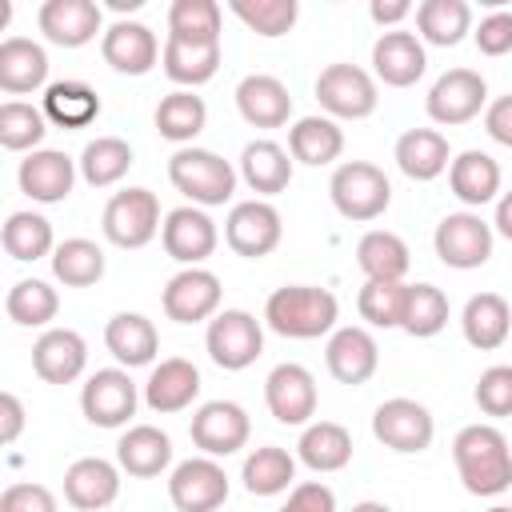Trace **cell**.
<instances>
[{
    "mask_svg": "<svg viewBox=\"0 0 512 512\" xmlns=\"http://www.w3.org/2000/svg\"><path fill=\"white\" fill-rule=\"evenodd\" d=\"M200 396V368L184 356H168L152 368L148 384H144V404L160 416L184 412L192 400Z\"/></svg>",
    "mask_w": 512,
    "mask_h": 512,
    "instance_id": "obj_25",
    "label": "cell"
},
{
    "mask_svg": "<svg viewBox=\"0 0 512 512\" xmlns=\"http://www.w3.org/2000/svg\"><path fill=\"white\" fill-rule=\"evenodd\" d=\"M412 12H416V8H412L408 0H372V4H368L372 24H380V28H388V32H392L400 20H408Z\"/></svg>",
    "mask_w": 512,
    "mask_h": 512,
    "instance_id": "obj_57",
    "label": "cell"
},
{
    "mask_svg": "<svg viewBox=\"0 0 512 512\" xmlns=\"http://www.w3.org/2000/svg\"><path fill=\"white\" fill-rule=\"evenodd\" d=\"M168 180L196 208H220L236 192V168L208 148H176L168 160Z\"/></svg>",
    "mask_w": 512,
    "mask_h": 512,
    "instance_id": "obj_3",
    "label": "cell"
},
{
    "mask_svg": "<svg viewBox=\"0 0 512 512\" xmlns=\"http://www.w3.org/2000/svg\"><path fill=\"white\" fill-rule=\"evenodd\" d=\"M160 244H164V252H168L176 264H184V268H200V264L216 252L220 232H216V220H212L204 208L184 204V208H172V212L164 216Z\"/></svg>",
    "mask_w": 512,
    "mask_h": 512,
    "instance_id": "obj_16",
    "label": "cell"
},
{
    "mask_svg": "<svg viewBox=\"0 0 512 512\" xmlns=\"http://www.w3.org/2000/svg\"><path fill=\"white\" fill-rule=\"evenodd\" d=\"M448 188H452V196L460 204L480 208V204L496 200V192H500V164L488 152L468 148V152L452 156V164H448Z\"/></svg>",
    "mask_w": 512,
    "mask_h": 512,
    "instance_id": "obj_33",
    "label": "cell"
},
{
    "mask_svg": "<svg viewBox=\"0 0 512 512\" xmlns=\"http://www.w3.org/2000/svg\"><path fill=\"white\" fill-rule=\"evenodd\" d=\"M204 348L212 356L216 368L224 372H244L248 364H256V356L264 352V328L252 312L244 308H224L208 320L204 332Z\"/></svg>",
    "mask_w": 512,
    "mask_h": 512,
    "instance_id": "obj_5",
    "label": "cell"
},
{
    "mask_svg": "<svg viewBox=\"0 0 512 512\" xmlns=\"http://www.w3.org/2000/svg\"><path fill=\"white\" fill-rule=\"evenodd\" d=\"M464 340L480 352H496L512 332V308L500 292H476L460 312Z\"/></svg>",
    "mask_w": 512,
    "mask_h": 512,
    "instance_id": "obj_32",
    "label": "cell"
},
{
    "mask_svg": "<svg viewBox=\"0 0 512 512\" xmlns=\"http://www.w3.org/2000/svg\"><path fill=\"white\" fill-rule=\"evenodd\" d=\"M452 460L464 492L500 496L512 488V448L496 424H468L452 440Z\"/></svg>",
    "mask_w": 512,
    "mask_h": 512,
    "instance_id": "obj_1",
    "label": "cell"
},
{
    "mask_svg": "<svg viewBox=\"0 0 512 512\" xmlns=\"http://www.w3.org/2000/svg\"><path fill=\"white\" fill-rule=\"evenodd\" d=\"M168 500L176 512H216L228 500V476L212 456L180 460L168 476Z\"/></svg>",
    "mask_w": 512,
    "mask_h": 512,
    "instance_id": "obj_14",
    "label": "cell"
},
{
    "mask_svg": "<svg viewBox=\"0 0 512 512\" xmlns=\"http://www.w3.org/2000/svg\"><path fill=\"white\" fill-rule=\"evenodd\" d=\"M44 136H48L44 108L24 104V100H4L0 104V144L8 152H36Z\"/></svg>",
    "mask_w": 512,
    "mask_h": 512,
    "instance_id": "obj_47",
    "label": "cell"
},
{
    "mask_svg": "<svg viewBox=\"0 0 512 512\" xmlns=\"http://www.w3.org/2000/svg\"><path fill=\"white\" fill-rule=\"evenodd\" d=\"M120 496V464L104 456H80L64 468V500L80 512H104Z\"/></svg>",
    "mask_w": 512,
    "mask_h": 512,
    "instance_id": "obj_23",
    "label": "cell"
},
{
    "mask_svg": "<svg viewBox=\"0 0 512 512\" xmlns=\"http://www.w3.org/2000/svg\"><path fill=\"white\" fill-rule=\"evenodd\" d=\"M484 132H488L496 144L512 148V92H508V96H496V100L484 108Z\"/></svg>",
    "mask_w": 512,
    "mask_h": 512,
    "instance_id": "obj_55",
    "label": "cell"
},
{
    "mask_svg": "<svg viewBox=\"0 0 512 512\" xmlns=\"http://www.w3.org/2000/svg\"><path fill=\"white\" fill-rule=\"evenodd\" d=\"M328 196H332V208L344 220L368 224V220H380L388 212L392 184H388L384 168H376L368 160H344L328 180Z\"/></svg>",
    "mask_w": 512,
    "mask_h": 512,
    "instance_id": "obj_4",
    "label": "cell"
},
{
    "mask_svg": "<svg viewBox=\"0 0 512 512\" xmlns=\"http://www.w3.org/2000/svg\"><path fill=\"white\" fill-rule=\"evenodd\" d=\"M104 348L116 356L120 368H144L160 352V332L140 312H116L104 324Z\"/></svg>",
    "mask_w": 512,
    "mask_h": 512,
    "instance_id": "obj_27",
    "label": "cell"
},
{
    "mask_svg": "<svg viewBox=\"0 0 512 512\" xmlns=\"http://www.w3.org/2000/svg\"><path fill=\"white\" fill-rule=\"evenodd\" d=\"M48 80V52L28 36H8L0 44V88L8 96H28Z\"/></svg>",
    "mask_w": 512,
    "mask_h": 512,
    "instance_id": "obj_30",
    "label": "cell"
},
{
    "mask_svg": "<svg viewBox=\"0 0 512 512\" xmlns=\"http://www.w3.org/2000/svg\"><path fill=\"white\" fill-rule=\"evenodd\" d=\"M168 36L188 44H220V4L216 0H172Z\"/></svg>",
    "mask_w": 512,
    "mask_h": 512,
    "instance_id": "obj_46",
    "label": "cell"
},
{
    "mask_svg": "<svg viewBox=\"0 0 512 512\" xmlns=\"http://www.w3.org/2000/svg\"><path fill=\"white\" fill-rule=\"evenodd\" d=\"M204 124H208V104L188 88H176L156 104V132L172 144L188 148L204 132Z\"/></svg>",
    "mask_w": 512,
    "mask_h": 512,
    "instance_id": "obj_41",
    "label": "cell"
},
{
    "mask_svg": "<svg viewBox=\"0 0 512 512\" xmlns=\"http://www.w3.org/2000/svg\"><path fill=\"white\" fill-rule=\"evenodd\" d=\"M40 108H44L48 124H56V128H88L100 116V96L84 80H56L44 88Z\"/></svg>",
    "mask_w": 512,
    "mask_h": 512,
    "instance_id": "obj_37",
    "label": "cell"
},
{
    "mask_svg": "<svg viewBox=\"0 0 512 512\" xmlns=\"http://www.w3.org/2000/svg\"><path fill=\"white\" fill-rule=\"evenodd\" d=\"M188 436L200 448V456L220 460V456H232V452H240L248 444L252 420L236 400H208V404H200L192 412Z\"/></svg>",
    "mask_w": 512,
    "mask_h": 512,
    "instance_id": "obj_10",
    "label": "cell"
},
{
    "mask_svg": "<svg viewBox=\"0 0 512 512\" xmlns=\"http://www.w3.org/2000/svg\"><path fill=\"white\" fill-rule=\"evenodd\" d=\"M0 512H56V496L44 484L16 480L0 492Z\"/></svg>",
    "mask_w": 512,
    "mask_h": 512,
    "instance_id": "obj_53",
    "label": "cell"
},
{
    "mask_svg": "<svg viewBox=\"0 0 512 512\" xmlns=\"http://www.w3.org/2000/svg\"><path fill=\"white\" fill-rule=\"evenodd\" d=\"M336 316H340L336 296L328 288H316V284H284L264 304L268 328L276 336H288V340L328 336V332H336Z\"/></svg>",
    "mask_w": 512,
    "mask_h": 512,
    "instance_id": "obj_2",
    "label": "cell"
},
{
    "mask_svg": "<svg viewBox=\"0 0 512 512\" xmlns=\"http://www.w3.org/2000/svg\"><path fill=\"white\" fill-rule=\"evenodd\" d=\"M288 152H292V160L312 164V168L332 164L344 152V132L332 116H300L288 128Z\"/></svg>",
    "mask_w": 512,
    "mask_h": 512,
    "instance_id": "obj_39",
    "label": "cell"
},
{
    "mask_svg": "<svg viewBox=\"0 0 512 512\" xmlns=\"http://www.w3.org/2000/svg\"><path fill=\"white\" fill-rule=\"evenodd\" d=\"M236 108L252 128H284L292 116V96L284 80L268 72H252L236 84Z\"/></svg>",
    "mask_w": 512,
    "mask_h": 512,
    "instance_id": "obj_26",
    "label": "cell"
},
{
    "mask_svg": "<svg viewBox=\"0 0 512 512\" xmlns=\"http://www.w3.org/2000/svg\"><path fill=\"white\" fill-rule=\"evenodd\" d=\"M160 64H164V76L172 84H180V88L192 92V88L208 84L220 72V44H188V40L168 36Z\"/></svg>",
    "mask_w": 512,
    "mask_h": 512,
    "instance_id": "obj_36",
    "label": "cell"
},
{
    "mask_svg": "<svg viewBox=\"0 0 512 512\" xmlns=\"http://www.w3.org/2000/svg\"><path fill=\"white\" fill-rule=\"evenodd\" d=\"M100 228L108 236V244L116 248H144L156 240L160 224V200L148 188H124L104 204Z\"/></svg>",
    "mask_w": 512,
    "mask_h": 512,
    "instance_id": "obj_6",
    "label": "cell"
},
{
    "mask_svg": "<svg viewBox=\"0 0 512 512\" xmlns=\"http://www.w3.org/2000/svg\"><path fill=\"white\" fill-rule=\"evenodd\" d=\"M76 164H80L84 184H92V188H112V184H120V180L128 176V168H132V144L120 140V136H96V140L84 144V152H80Z\"/></svg>",
    "mask_w": 512,
    "mask_h": 512,
    "instance_id": "obj_43",
    "label": "cell"
},
{
    "mask_svg": "<svg viewBox=\"0 0 512 512\" xmlns=\"http://www.w3.org/2000/svg\"><path fill=\"white\" fill-rule=\"evenodd\" d=\"M492 240H496L492 236V224L480 212H448L436 224V232H432V248L440 256V264L460 268V272L488 264Z\"/></svg>",
    "mask_w": 512,
    "mask_h": 512,
    "instance_id": "obj_9",
    "label": "cell"
},
{
    "mask_svg": "<svg viewBox=\"0 0 512 512\" xmlns=\"http://www.w3.org/2000/svg\"><path fill=\"white\" fill-rule=\"evenodd\" d=\"M324 364H328L332 380H340V384H352V388H356V384L372 380L376 368H380L376 336H372L368 328H360V324L336 328V332L328 336V344H324Z\"/></svg>",
    "mask_w": 512,
    "mask_h": 512,
    "instance_id": "obj_22",
    "label": "cell"
},
{
    "mask_svg": "<svg viewBox=\"0 0 512 512\" xmlns=\"http://www.w3.org/2000/svg\"><path fill=\"white\" fill-rule=\"evenodd\" d=\"M220 300H224V288H220V276L208 272V268H180L164 292H160V308L168 320L176 324H200V320H212L220 312Z\"/></svg>",
    "mask_w": 512,
    "mask_h": 512,
    "instance_id": "obj_13",
    "label": "cell"
},
{
    "mask_svg": "<svg viewBox=\"0 0 512 512\" xmlns=\"http://www.w3.org/2000/svg\"><path fill=\"white\" fill-rule=\"evenodd\" d=\"M424 108L436 124L444 128H456V124H468L476 120L484 108H488V84L480 72L472 68H448L424 96Z\"/></svg>",
    "mask_w": 512,
    "mask_h": 512,
    "instance_id": "obj_11",
    "label": "cell"
},
{
    "mask_svg": "<svg viewBox=\"0 0 512 512\" xmlns=\"http://www.w3.org/2000/svg\"><path fill=\"white\" fill-rule=\"evenodd\" d=\"M472 40L484 56H508L512 52V12L508 8H492L476 28Z\"/></svg>",
    "mask_w": 512,
    "mask_h": 512,
    "instance_id": "obj_52",
    "label": "cell"
},
{
    "mask_svg": "<svg viewBox=\"0 0 512 512\" xmlns=\"http://www.w3.org/2000/svg\"><path fill=\"white\" fill-rule=\"evenodd\" d=\"M280 512H336V492L320 480H300Z\"/></svg>",
    "mask_w": 512,
    "mask_h": 512,
    "instance_id": "obj_54",
    "label": "cell"
},
{
    "mask_svg": "<svg viewBox=\"0 0 512 512\" xmlns=\"http://www.w3.org/2000/svg\"><path fill=\"white\" fill-rule=\"evenodd\" d=\"M88 364V344L72 328H48L32 344V372L44 384H72Z\"/></svg>",
    "mask_w": 512,
    "mask_h": 512,
    "instance_id": "obj_24",
    "label": "cell"
},
{
    "mask_svg": "<svg viewBox=\"0 0 512 512\" xmlns=\"http://www.w3.org/2000/svg\"><path fill=\"white\" fill-rule=\"evenodd\" d=\"M228 8H232L236 20H244L264 40H276V36L292 32V24L300 16V4L296 0H232Z\"/></svg>",
    "mask_w": 512,
    "mask_h": 512,
    "instance_id": "obj_49",
    "label": "cell"
},
{
    "mask_svg": "<svg viewBox=\"0 0 512 512\" xmlns=\"http://www.w3.org/2000/svg\"><path fill=\"white\" fill-rule=\"evenodd\" d=\"M240 480L252 496H280V492H292L296 488V460L292 452H284L280 444H264V448H252L244 456V468H240Z\"/></svg>",
    "mask_w": 512,
    "mask_h": 512,
    "instance_id": "obj_38",
    "label": "cell"
},
{
    "mask_svg": "<svg viewBox=\"0 0 512 512\" xmlns=\"http://www.w3.org/2000/svg\"><path fill=\"white\" fill-rule=\"evenodd\" d=\"M356 264L368 280H380V284H404L408 268H412V256H408V244L388 232V228H372L360 236L356 244Z\"/></svg>",
    "mask_w": 512,
    "mask_h": 512,
    "instance_id": "obj_34",
    "label": "cell"
},
{
    "mask_svg": "<svg viewBox=\"0 0 512 512\" xmlns=\"http://www.w3.org/2000/svg\"><path fill=\"white\" fill-rule=\"evenodd\" d=\"M100 56L120 76H144V72L156 68V60L164 56V48H160V40H156V32L148 24H140V20H116L100 36Z\"/></svg>",
    "mask_w": 512,
    "mask_h": 512,
    "instance_id": "obj_18",
    "label": "cell"
},
{
    "mask_svg": "<svg viewBox=\"0 0 512 512\" xmlns=\"http://www.w3.org/2000/svg\"><path fill=\"white\" fill-rule=\"evenodd\" d=\"M280 236H284V220L268 200H240V204H232V212L224 220L228 248L236 256H248V260L276 252Z\"/></svg>",
    "mask_w": 512,
    "mask_h": 512,
    "instance_id": "obj_15",
    "label": "cell"
},
{
    "mask_svg": "<svg viewBox=\"0 0 512 512\" xmlns=\"http://www.w3.org/2000/svg\"><path fill=\"white\" fill-rule=\"evenodd\" d=\"M296 456L312 472H340L352 460V432L344 424H336V420H312L300 432Z\"/></svg>",
    "mask_w": 512,
    "mask_h": 512,
    "instance_id": "obj_35",
    "label": "cell"
},
{
    "mask_svg": "<svg viewBox=\"0 0 512 512\" xmlns=\"http://www.w3.org/2000/svg\"><path fill=\"white\" fill-rule=\"evenodd\" d=\"M496 232L504 236V240H512V192H504L500 200H496Z\"/></svg>",
    "mask_w": 512,
    "mask_h": 512,
    "instance_id": "obj_58",
    "label": "cell"
},
{
    "mask_svg": "<svg viewBox=\"0 0 512 512\" xmlns=\"http://www.w3.org/2000/svg\"><path fill=\"white\" fill-rule=\"evenodd\" d=\"M4 312L20 328H44V324L56 320L60 296H56V288L48 280H36V276L32 280H16L8 288V296H4Z\"/></svg>",
    "mask_w": 512,
    "mask_h": 512,
    "instance_id": "obj_45",
    "label": "cell"
},
{
    "mask_svg": "<svg viewBox=\"0 0 512 512\" xmlns=\"http://www.w3.org/2000/svg\"><path fill=\"white\" fill-rule=\"evenodd\" d=\"M36 24L56 48H84L104 36V12L96 0H44Z\"/></svg>",
    "mask_w": 512,
    "mask_h": 512,
    "instance_id": "obj_19",
    "label": "cell"
},
{
    "mask_svg": "<svg viewBox=\"0 0 512 512\" xmlns=\"http://www.w3.org/2000/svg\"><path fill=\"white\" fill-rule=\"evenodd\" d=\"M396 168L408 176V180H436L448 172L452 164V148H448V136L436 132V128H408L400 140H396Z\"/></svg>",
    "mask_w": 512,
    "mask_h": 512,
    "instance_id": "obj_28",
    "label": "cell"
},
{
    "mask_svg": "<svg viewBox=\"0 0 512 512\" xmlns=\"http://www.w3.org/2000/svg\"><path fill=\"white\" fill-rule=\"evenodd\" d=\"M472 32L468 0H424L416 8V36L436 48H456Z\"/></svg>",
    "mask_w": 512,
    "mask_h": 512,
    "instance_id": "obj_40",
    "label": "cell"
},
{
    "mask_svg": "<svg viewBox=\"0 0 512 512\" xmlns=\"http://www.w3.org/2000/svg\"><path fill=\"white\" fill-rule=\"evenodd\" d=\"M264 404L276 424L300 428L316 416V376L304 364H276L264 380Z\"/></svg>",
    "mask_w": 512,
    "mask_h": 512,
    "instance_id": "obj_17",
    "label": "cell"
},
{
    "mask_svg": "<svg viewBox=\"0 0 512 512\" xmlns=\"http://www.w3.org/2000/svg\"><path fill=\"white\" fill-rule=\"evenodd\" d=\"M488 512H512V508H508V504H496V508H488Z\"/></svg>",
    "mask_w": 512,
    "mask_h": 512,
    "instance_id": "obj_60",
    "label": "cell"
},
{
    "mask_svg": "<svg viewBox=\"0 0 512 512\" xmlns=\"http://www.w3.org/2000/svg\"><path fill=\"white\" fill-rule=\"evenodd\" d=\"M428 68V52H424V40L416 32H404V28H392V32H380L376 44H372V72L380 84L388 88H412Z\"/></svg>",
    "mask_w": 512,
    "mask_h": 512,
    "instance_id": "obj_21",
    "label": "cell"
},
{
    "mask_svg": "<svg viewBox=\"0 0 512 512\" xmlns=\"http://www.w3.org/2000/svg\"><path fill=\"white\" fill-rule=\"evenodd\" d=\"M116 464H120V472L140 476V480L160 476L172 464V440H168V432L156 428V424H132L120 436V444H116Z\"/></svg>",
    "mask_w": 512,
    "mask_h": 512,
    "instance_id": "obj_29",
    "label": "cell"
},
{
    "mask_svg": "<svg viewBox=\"0 0 512 512\" xmlns=\"http://www.w3.org/2000/svg\"><path fill=\"white\" fill-rule=\"evenodd\" d=\"M76 160L60 148H36L20 160V192L36 204H60L72 196V184H76Z\"/></svg>",
    "mask_w": 512,
    "mask_h": 512,
    "instance_id": "obj_20",
    "label": "cell"
},
{
    "mask_svg": "<svg viewBox=\"0 0 512 512\" xmlns=\"http://www.w3.org/2000/svg\"><path fill=\"white\" fill-rule=\"evenodd\" d=\"M372 436L392 448V452H424L436 436V420L432 412L420 404V400H408V396H392L384 400L376 412H372Z\"/></svg>",
    "mask_w": 512,
    "mask_h": 512,
    "instance_id": "obj_12",
    "label": "cell"
},
{
    "mask_svg": "<svg viewBox=\"0 0 512 512\" xmlns=\"http://www.w3.org/2000/svg\"><path fill=\"white\" fill-rule=\"evenodd\" d=\"M292 164H296L292 152L280 148L276 140H252V144H244V152H240V176H244V184L256 192V200L284 192V188L292 184Z\"/></svg>",
    "mask_w": 512,
    "mask_h": 512,
    "instance_id": "obj_31",
    "label": "cell"
},
{
    "mask_svg": "<svg viewBox=\"0 0 512 512\" xmlns=\"http://www.w3.org/2000/svg\"><path fill=\"white\" fill-rule=\"evenodd\" d=\"M52 276L64 288H92V284H100L104 280V248L96 240H84V236L60 240L56 252H52Z\"/></svg>",
    "mask_w": 512,
    "mask_h": 512,
    "instance_id": "obj_42",
    "label": "cell"
},
{
    "mask_svg": "<svg viewBox=\"0 0 512 512\" xmlns=\"http://www.w3.org/2000/svg\"><path fill=\"white\" fill-rule=\"evenodd\" d=\"M476 408L484 416H512V364H492L476 380Z\"/></svg>",
    "mask_w": 512,
    "mask_h": 512,
    "instance_id": "obj_51",
    "label": "cell"
},
{
    "mask_svg": "<svg viewBox=\"0 0 512 512\" xmlns=\"http://www.w3.org/2000/svg\"><path fill=\"white\" fill-rule=\"evenodd\" d=\"M140 392L128 368H96L80 388V412L96 428H124L136 416Z\"/></svg>",
    "mask_w": 512,
    "mask_h": 512,
    "instance_id": "obj_8",
    "label": "cell"
},
{
    "mask_svg": "<svg viewBox=\"0 0 512 512\" xmlns=\"http://www.w3.org/2000/svg\"><path fill=\"white\" fill-rule=\"evenodd\" d=\"M0 244L12 260L20 264H32V260H44L56 252V240H52V224L40 216V212H12L0 228Z\"/></svg>",
    "mask_w": 512,
    "mask_h": 512,
    "instance_id": "obj_44",
    "label": "cell"
},
{
    "mask_svg": "<svg viewBox=\"0 0 512 512\" xmlns=\"http://www.w3.org/2000/svg\"><path fill=\"white\" fill-rule=\"evenodd\" d=\"M444 324H448V296H444L436 284H408L400 328H404L408 336H416V340H428V336H436Z\"/></svg>",
    "mask_w": 512,
    "mask_h": 512,
    "instance_id": "obj_48",
    "label": "cell"
},
{
    "mask_svg": "<svg viewBox=\"0 0 512 512\" xmlns=\"http://www.w3.org/2000/svg\"><path fill=\"white\" fill-rule=\"evenodd\" d=\"M20 428H24V404L16 392H0V440L4 444H16L20 440Z\"/></svg>",
    "mask_w": 512,
    "mask_h": 512,
    "instance_id": "obj_56",
    "label": "cell"
},
{
    "mask_svg": "<svg viewBox=\"0 0 512 512\" xmlns=\"http://www.w3.org/2000/svg\"><path fill=\"white\" fill-rule=\"evenodd\" d=\"M352 512H392V508L380 500H360V504H352Z\"/></svg>",
    "mask_w": 512,
    "mask_h": 512,
    "instance_id": "obj_59",
    "label": "cell"
},
{
    "mask_svg": "<svg viewBox=\"0 0 512 512\" xmlns=\"http://www.w3.org/2000/svg\"><path fill=\"white\" fill-rule=\"evenodd\" d=\"M316 100L332 120H364L380 104L376 76L360 64H328L316 76Z\"/></svg>",
    "mask_w": 512,
    "mask_h": 512,
    "instance_id": "obj_7",
    "label": "cell"
},
{
    "mask_svg": "<svg viewBox=\"0 0 512 512\" xmlns=\"http://www.w3.org/2000/svg\"><path fill=\"white\" fill-rule=\"evenodd\" d=\"M404 296H408V284L364 280V288L356 296V312L372 328H400V320H404Z\"/></svg>",
    "mask_w": 512,
    "mask_h": 512,
    "instance_id": "obj_50",
    "label": "cell"
}]
</instances>
